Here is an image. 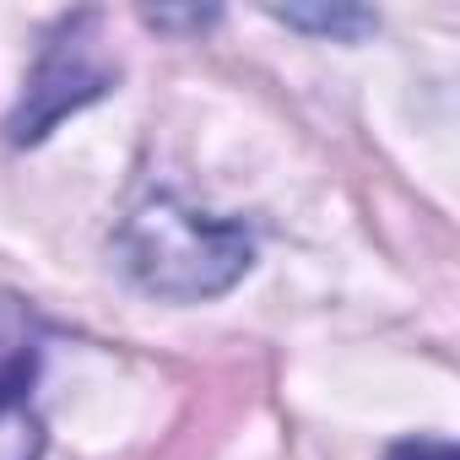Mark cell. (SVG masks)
I'll list each match as a JSON object with an SVG mask.
<instances>
[{"label":"cell","instance_id":"2","mask_svg":"<svg viewBox=\"0 0 460 460\" xmlns=\"http://www.w3.org/2000/svg\"><path fill=\"white\" fill-rule=\"evenodd\" d=\"M103 17L98 12H76L66 17L44 49H39V66L28 71V87L6 119V141L12 146H39L49 141V130L71 114H82L87 103L109 98L114 82H119V66L114 55L103 49Z\"/></svg>","mask_w":460,"mask_h":460},{"label":"cell","instance_id":"5","mask_svg":"<svg viewBox=\"0 0 460 460\" xmlns=\"http://www.w3.org/2000/svg\"><path fill=\"white\" fill-rule=\"evenodd\" d=\"M385 460H460V449H455L449 438H428V433H417V438L390 444Z\"/></svg>","mask_w":460,"mask_h":460},{"label":"cell","instance_id":"1","mask_svg":"<svg viewBox=\"0 0 460 460\" xmlns=\"http://www.w3.org/2000/svg\"><path fill=\"white\" fill-rule=\"evenodd\" d=\"M114 255L141 293L168 304H206L250 277L255 239L239 217L206 211L173 190H152L119 217Z\"/></svg>","mask_w":460,"mask_h":460},{"label":"cell","instance_id":"3","mask_svg":"<svg viewBox=\"0 0 460 460\" xmlns=\"http://www.w3.org/2000/svg\"><path fill=\"white\" fill-rule=\"evenodd\" d=\"M44 341L33 314L17 298H0V460H39L44 455V422L33 411Z\"/></svg>","mask_w":460,"mask_h":460},{"label":"cell","instance_id":"6","mask_svg":"<svg viewBox=\"0 0 460 460\" xmlns=\"http://www.w3.org/2000/svg\"><path fill=\"white\" fill-rule=\"evenodd\" d=\"M141 17H146L152 28H211V22H217L211 6H206V12H163V6H146Z\"/></svg>","mask_w":460,"mask_h":460},{"label":"cell","instance_id":"4","mask_svg":"<svg viewBox=\"0 0 460 460\" xmlns=\"http://www.w3.org/2000/svg\"><path fill=\"white\" fill-rule=\"evenodd\" d=\"M277 22L298 28V33H314V39H336V44H358L379 28V17L368 6H271Z\"/></svg>","mask_w":460,"mask_h":460}]
</instances>
